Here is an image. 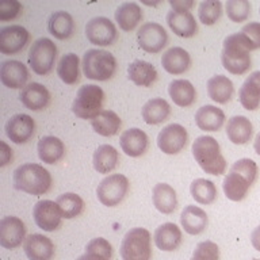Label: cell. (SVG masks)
<instances>
[{"instance_id":"d6986e66","label":"cell","mask_w":260,"mask_h":260,"mask_svg":"<svg viewBox=\"0 0 260 260\" xmlns=\"http://www.w3.org/2000/svg\"><path fill=\"white\" fill-rule=\"evenodd\" d=\"M19 99L26 109L31 111L44 110L50 102V92L40 83H28L19 93Z\"/></svg>"},{"instance_id":"603a6c76","label":"cell","mask_w":260,"mask_h":260,"mask_svg":"<svg viewBox=\"0 0 260 260\" xmlns=\"http://www.w3.org/2000/svg\"><path fill=\"white\" fill-rule=\"evenodd\" d=\"M161 65L171 75H182L191 67L190 53L180 46H172L161 56Z\"/></svg>"},{"instance_id":"3957f363","label":"cell","mask_w":260,"mask_h":260,"mask_svg":"<svg viewBox=\"0 0 260 260\" xmlns=\"http://www.w3.org/2000/svg\"><path fill=\"white\" fill-rule=\"evenodd\" d=\"M192 156L206 174L219 176L226 171V160L221 153L218 141L211 136H201L192 142Z\"/></svg>"},{"instance_id":"9a60e30c","label":"cell","mask_w":260,"mask_h":260,"mask_svg":"<svg viewBox=\"0 0 260 260\" xmlns=\"http://www.w3.org/2000/svg\"><path fill=\"white\" fill-rule=\"evenodd\" d=\"M4 130L14 144H26L34 136L36 122L27 114H15L8 119Z\"/></svg>"},{"instance_id":"4316f807","label":"cell","mask_w":260,"mask_h":260,"mask_svg":"<svg viewBox=\"0 0 260 260\" xmlns=\"http://www.w3.org/2000/svg\"><path fill=\"white\" fill-rule=\"evenodd\" d=\"M153 206L162 214H172L178 207V195L174 187L167 183H157L152 191Z\"/></svg>"},{"instance_id":"f35d334b","label":"cell","mask_w":260,"mask_h":260,"mask_svg":"<svg viewBox=\"0 0 260 260\" xmlns=\"http://www.w3.org/2000/svg\"><path fill=\"white\" fill-rule=\"evenodd\" d=\"M191 197L195 199V202L199 205H211L217 199L218 191L217 187L211 180L199 178L195 179L190 186Z\"/></svg>"},{"instance_id":"d4e9b609","label":"cell","mask_w":260,"mask_h":260,"mask_svg":"<svg viewBox=\"0 0 260 260\" xmlns=\"http://www.w3.org/2000/svg\"><path fill=\"white\" fill-rule=\"evenodd\" d=\"M226 136L235 145H245L253 136V125L244 115H235L226 123Z\"/></svg>"},{"instance_id":"f6af8a7d","label":"cell","mask_w":260,"mask_h":260,"mask_svg":"<svg viewBox=\"0 0 260 260\" xmlns=\"http://www.w3.org/2000/svg\"><path fill=\"white\" fill-rule=\"evenodd\" d=\"M232 171H236L239 174L244 175L249 182L253 184L257 179V174H259V168L252 158H240L231 167Z\"/></svg>"},{"instance_id":"7bdbcfd3","label":"cell","mask_w":260,"mask_h":260,"mask_svg":"<svg viewBox=\"0 0 260 260\" xmlns=\"http://www.w3.org/2000/svg\"><path fill=\"white\" fill-rule=\"evenodd\" d=\"M251 3L248 0H228L225 3L228 18L235 23L245 22L251 15Z\"/></svg>"},{"instance_id":"816d5d0a","label":"cell","mask_w":260,"mask_h":260,"mask_svg":"<svg viewBox=\"0 0 260 260\" xmlns=\"http://www.w3.org/2000/svg\"><path fill=\"white\" fill-rule=\"evenodd\" d=\"M253 149H255V152L260 156V133L256 136L255 138V142H253Z\"/></svg>"},{"instance_id":"4fadbf2b","label":"cell","mask_w":260,"mask_h":260,"mask_svg":"<svg viewBox=\"0 0 260 260\" xmlns=\"http://www.w3.org/2000/svg\"><path fill=\"white\" fill-rule=\"evenodd\" d=\"M26 240V226L19 217L8 215L0 221V245L6 249H15Z\"/></svg>"},{"instance_id":"277c9868","label":"cell","mask_w":260,"mask_h":260,"mask_svg":"<svg viewBox=\"0 0 260 260\" xmlns=\"http://www.w3.org/2000/svg\"><path fill=\"white\" fill-rule=\"evenodd\" d=\"M83 72L89 80H110L117 71L115 57L103 49H89L83 56Z\"/></svg>"},{"instance_id":"d590c367","label":"cell","mask_w":260,"mask_h":260,"mask_svg":"<svg viewBox=\"0 0 260 260\" xmlns=\"http://www.w3.org/2000/svg\"><path fill=\"white\" fill-rule=\"evenodd\" d=\"M122 125L121 118L111 110H102L96 117L91 119V126L98 134L103 137H113L119 132Z\"/></svg>"},{"instance_id":"681fc988","label":"cell","mask_w":260,"mask_h":260,"mask_svg":"<svg viewBox=\"0 0 260 260\" xmlns=\"http://www.w3.org/2000/svg\"><path fill=\"white\" fill-rule=\"evenodd\" d=\"M12 160V149L4 141H0V167H6Z\"/></svg>"},{"instance_id":"7dc6e473","label":"cell","mask_w":260,"mask_h":260,"mask_svg":"<svg viewBox=\"0 0 260 260\" xmlns=\"http://www.w3.org/2000/svg\"><path fill=\"white\" fill-rule=\"evenodd\" d=\"M241 34L244 36L245 41L249 45L252 50L260 49V23L259 22H249L241 28Z\"/></svg>"},{"instance_id":"8992f818","label":"cell","mask_w":260,"mask_h":260,"mask_svg":"<svg viewBox=\"0 0 260 260\" xmlns=\"http://www.w3.org/2000/svg\"><path fill=\"white\" fill-rule=\"evenodd\" d=\"M150 233L145 228H133L122 239L121 257L122 260H150L152 245Z\"/></svg>"},{"instance_id":"484cf974","label":"cell","mask_w":260,"mask_h":260,"mask_svg":"<svg viewBox=\"0 0 260 260\" xmlns=\"http://www.w3.org/2000/svg\"><path fill=\"white\" fill-rule=\"evenodd\" d=\"M195 123L203 132H218L225 123V114L215 106H202L195 113Z\"/></svg>"},{"instance_id":"ab89813d","label":"cell","mask_w":260,"mask_h":260,"mask_svg":"<svg viewBox=\"0 0 260 260\" xmlns=\"http://www.w3.org/2000/svg\"><path fill=\"white\" fill-rule=\"evenodd\" d=\"M56 203L58 209H60L62 218L65 219L76 218L84 210V201L81 199L80 195L75 194V192L61 194L56 199Z\"/></svg>"},{"instance_id":"e0dca14e","label":"cell","mask_w":260,"mask_h":260,"mask_svg":"<svg viewBox=\"0 0 260 260\" xmlns=\"http://www.w3.org/2000/svg\"><path fill=\"white\" fill-rule=\"evenodd\" d=\"M23 249L28 260H52L54 256V244L49 237L34 233L26 237Z\"/></svg>"},{"instance_id":"db71d44e","label":"cell","mask_w":260,"mask_h":260,"mask_svg":"<svg viewBox=\"0 0 260 260\" xmlns=\"http://www.w3.org/2000/svg\"><path fill=\"white\" fill-rule=\"evenodd\" d=\"M259 12H260V8H259Z\"/></svg>"},{"instance_id":"83f0119b","label":"cell","mask_w":260,"mask_h":260,"mask_svg":"<svg viewBox=\"0 0 260 260\" xmlns=\"http://www.w3.org/2000/svg\"><path fill=\"white\" fill-rule=\"evenodd\" d=\"M252 183L248 180L244 175L236 172V171H229V174L223 179V192L228 199L233 202H240L248 195V191L251 188Z\"/></svg>"},{"instance_id":"8fae6325","label":"cell","mask_w":260,"mask_h":260,"mask_svg":"<svg viewBox=\"0 0 260 260\" xmlns=\"http://www.w3.org/2000/svg\"><path fill=\"white\" fill-rule=\"evenodd\" d=\"M188 133L184 126L179 123H171L166 126L157 136V146L162 153L178 154L187 145Z\"/></svg>"},{"instance_id":"ee69618b","label":"cell","mask_w":260,"mask_h":260,"mask_svg":"<svg viewBox=\"0 0 260 260\" xmlns=\"http://www.w3.org/2000/svg\"><path fill=\"white\" fill-rule=\"evenodd\" d=\"M191 260H219V248L213 241H202L192 252Z\"/></svg>"},{"instance_id":"5b68a950","label":"cell","mask_w":260,"mask_h":260,"mask_svg":"<svg viewBox=\"0 0 260 260\" xmlns=\"http://www.w3.org/2000/svg\"><path fill=\"white\" fill-rule=\"evenodd\" d=\"M105 92L95 84L81 85L72 103V113L80 119H93L102 111Z\"/></svg>"},{"instance_id":"5bb4252c","label":"cell","mask_w":260,"mask_h":260,"mask_svg":"<svg viewBox=\"0 0 260 260\" xmlns=\"http://www.w3.org/2000/svg\"><path fill=\"white\" fill-rule=\"evenodd\" d=\"M32 217L37 226L45 232L57 231L61 226V219H62L57 203L49 199H44L36 203L32 209Z\"/></svg>"},{"instance_id":"52a82bcc","label":"cell","mask_w":260,"mask_h":260,"mask_svg":"<svg viewBox=\"0 0 260 260\" xmlns=\"http://www.w3.org/2000/svg\"><path fill=\"white\" fill-rule=\"evenodd\" d=\"M57 58V46L49 38H40L31 45L28 50L27 61L32 72L45 76L52 72Z\"/></svg>"},{"instance_id":"4dcf8cb0","label":"cell","mask_w":260,"mask_h":260,"mask_svg":"<svg viewBox=\"0 0 260 260\" xmlns=\"http://www.w3.org/2000/svg\"><path fill=\"white\" fill-rule=\"evenodd\" d=\"M37 152H38V157L41 158V161L46 164H56L64 157L65 145L58 137L46 136L38 141Z\"/></svg>"},{"instance_id":"1f68e13d","label":"cell","mask_w":260,"mask_h":260,"mask_svg":"<svg viewBox=\"0 0 260 260\" xmlns=\"http://www.w3.org/2000/svg\"><path fill=\"white\" fill-rule=\"evenodd\" d=\"M141 115L148 125H160L170 118L171 106L162 98H153L142 106Z\"/></svg>"},{"instance_id":"8d00e7d4","label":"cell","mask_w":260,"mask_h":260,"mask_svg":"<svg viewBox=\"0 0 260 260\" xmlns=\"http://www.w3.org/2000/svg\"><path fill=\"white\" fill-rule=\"evenodd\" d=\"M48 30L57 40H68L75 30V22L67 11L53 12L48 20Z\"/></svg>"},{"instance_id":"60d3db41","label":"cell","mask_w":260,"mask_h":260,"mask_svg":"<svg viewBox=\"0 0 260 260\" xmlns=\"http://www.w3.org/2000/svg\"><path fill=\"white\" fill-rule=\"evenodd\" d=\"M113 256L111 244L103 237L92 239L85 247V253L77 257V260H110Z\"/></svg>"},{"instance_id":"9c48e42d","label":"cell","mask_w":260,"mask_h":260,"mask_svg":"<svg viewBox=\"0 0 260 260\" xmlns=\"http://www.w3.org/2000/svg\"><path fill=\"white\" fill-rule=\"evenodd\" d=\"M137 41L142 50L150 54H156L161 52L168 44V32L161 24L156 22H148L138 28Z\"/></svg>"},{"instance_id":"6da1fadb","label":"cell","mask_w":260,"mask_h":260,"mask_svg":"<svg viewBox=\"0 0 260 260\" xmlns=\"http://www.w3.org/2000/svg\"><path fill=\"white\" fill-rule=\"evenodd\" d=\"M251 48L241 32L231 34L223 40L221 62L232 75H244L252 67Z\"/></svg>"},{"instance_id":"30bf717a","label":"cell","mask_w":260,"mask_h":260,"mask_svg":"<svg viewBox=\"0 0 260 260\" xmlns=\"http://www.w3.org/2000/svg\"><path fill=\"white\" fill-rule=\"evenodd\" d=\"M85 37L92 45L110 46L118 38L115 24L105 16H96L85 24Z\"/></svg>"},{"instance_id":"44dd1931","label":"cell","mask_w":260,"mask_h":260,"mask_svg":"<svg viewBox=\"0 0 260 260\" xmlns=\"http://www.w3.org/2000/svg\"><path fill=\"white\" fill-rule=\"evenodd\" d=\"M154 244L158 249L172 252L178 249L182 244V231L174 222H166L154 231Z\"/></svg>"},{"instance_id":"ffe728a7","label":"cell","mask_w":260,"mask_h":260,"mask_svg":"<svg viewBox=\"0 0 260 260\" xmlns=\"http://www.w3.org/2000/svg\"><path fill=\"white\" fill-rule=\"evenodd\" d=\"M167 23L170 28L180 38H191L198 32V24L190 11L178 12L171 10L167 14Z\"/></svg>"},{"instance_id":"f5cc1de1","label":"cell","mask_w":260,"mask_h":260,"mask_svg":"<svg viewBox=\"0 0 260 260\" xmlns=\"http://www.w3.org/2000/svg\"><path fill=\"white\" fill-rule=\"evenodd\" d=\"M252 260H260V259H252Z\"/></svg>"},{"instance_id":"836d02e7","label":"cell","mask_w":260,"mask_h":260,"mask_svg":"<svg viewBox=\"0 0 260 260\" xmlns=\"http://www.w3.org/2000/svg\"><path fill=\"white\" fill-rule=\"evenodd\" d=\"M142 20V10L134 2L122 3L115 11V22L123 31H132Z\"/></svg>"},{"instance_id":"2e32d148","label":"cell","mask_w":260,"mask_h":260,"mask_svg":"<svg viewBox=\"0 0 260 260\" xmlns=\"http://www.w3.org/2000/svg\"><path fill=\"white\" fill-rule=\"evenodd\" d=\"M0 80L7 88L23 89L28 80V71L23 62L18 60H7L0 67Z\"/></svg>"},{"instance_id":"7c38bea8","label":"cell","mask_w":260,"mask_h":260,"mask_svg":"<svg viewBox=\"0 0 260 260\" xmlns=\"http://www.w3.org/2000/svg\"><path fill=\"white\" fill-rule=\"evenodd\" d=\"M30 32L19 24L6 26L0 30V53L6 56L18 54L27 46Z\"/></svg>"},{"instance_id":"c3c4849f","label":"cell","mask_w":260,"mask_h":260,"mask_svg":"<svg viewBox=\"0 0 260 260\" xmlns=\"http://www.w3.org/2000/svg\"><path fill=\"white\" fill-rule=\"evenodd\" d=\"M170 6L174 11L178 12H187L194 7L195 3L192 0H171Z\"/></svg>"},{"instance_id":"7402d4cb","label":"cell","mask_w":260,"mask_h":260,"mask_svg":"<svg viewBox=\"0 0 260 260\" xmlns=\"http://www.w3.org/2000/svg\"><path fill=\"white\" fill-rule=\"evenodd\" d=\"M240 103L248 111H255L260 107V71L251 73L245 79L239 91Z\"/></svg>"},{"instance_id":"ba28073f","label":"cell","mask_w":260,"mask_h":260,"mask_svg":"<svg viewBox=\"0 0 260 260\" xmlns=\"http://www.w3.org/2000/svg\"><path fill=\"white\" fill-rule=\"evenodd\" d=\"M129 179L125 175L113 174L106 176L96 188V195L99 202L107 207H114L125 199L129 192Z\"/></svg>"},{"instance_id":"f907efd6","label":"cell","mask_w":260,"mask_h":260,"mask_svg":"<svg viewBox=\"0 0 260 260\" xmlns=\"http://www.w3.org/2000/svg\"><path fill=\"white\" fill-rule=\"evenodd\" d=\"M251 243L252 247L255 248L256 251L260 252V225L257 228H255V231L252 232Z\"/></svg>"},{"instance_id":"d6a6232c","label":"cell","mask_w":260,"mask_h":260,"mask_svg":"<svg viewBox=\"0 0 260 260\" xmlns=\"http://www.w3.org/2000/svg\"><path fill=\"white\" fill-rule=\"evenodd\" d=\"M129 79L138 87H150L157 80V71L148 61L136 60L127 67Z\"/></svg>"},{"instance_id":"ac0fdd59","label":"cell","mask_w":260,"mask_h":260,"mask_svg":"<svg viewBox=\"0 0 260 260\" xmlns=\"http://www.w3.org/2000/svg\"><path fill=\"white\" fill-rule=\"evenodd\" d=\"M122 150L130 157H140L145 153L149 146V138L144 130L138 127L125 130L119 137Z\"/></svg>"},{"instance_id":"bcb514c9","label":"cell","mask_w":260,"mask_h":260,"mask_svg":"<svg viewBox=\"0 0 260 260\" xmlns=\"http://www.w3.org/2000/svg\"><path fill=\"white\" fill-rule=\"evenodd\" d=\"M23 11V6L18 0H3L0 3V20L8 22L18 18Z\"/></svg>"},{"instance_id":"f1b7e54d","label":"cell","mask_w":260,"mask_h":260,"mask_svg":"<svg viewBox=\"0 0 260 260\" xmlns=\"http://www.w3.org/2000/svg\"><path fill=\"white\" fill-rule=\"evenodd\" d=\"M235 93V87L229 77L215 75L207 80V95L218 105H226Z\"/></svg>"},{"instance_id":"f546056e","label":"cell","mask_w":260,"mask_h":260,"mask_svg":"<svg viewBox=\"0 0 260 260\" xmlns=\"http://www.w3.org/2000/svg\"><path fill=\"white\" fill-rule=\"evenodd\" d=\"M168 93L175 105L183 107V109L190 107L197 101L195 87L191 81L186 80V79H176V80L171 81L170 87H168Z\"/></svg>"},{"instance_id":"cb8c5ba5","label":"cell","mask_w":260,"mask_h":260,"mask_svg":"<svg viewBox=\"0 0 260 260\" xmlns=\"http://www.w3.org/2000/svg\"><path fill=\"white\" fill-rule=\"evenodd\" d=\"M180 223L188 235L197 236L205 232L209 223V218L203 209L194 205H188L183 209L180 214Z\"/></svg>"},{"instance_id":"b9f144b4","label":"cell","mask_w":260,"mask_h":260,"mask_svg":"<svg viewBox=\"0 0 260 260\" xmlns=\"http://www.w3.org/2000/svg\"><path fill=\"white\" fill-rule=\"evenodd\" d=\"M222 15V3L219 0H206L199 4L198 18L203 24L213 26Z\"/></svg>"},{"instance_id":"7a4b0ae2","label":"cell","mask_w":260,"mask_h":260,"mask_svg":"<svg viewBox=\"0 0 260 260\" xmlns=\"http://www.w3.org/2000/svg\"><path fill=\"white\" fill-rule=\"evenodd\" d=\"M12 184L15 190L30 195H44L52 187V175L41 164L27 162L14 171Z\"/></svg>"},{"instance_id":"74e56055","label":"cell","mask_w":260,"mask_h":260,"mask_svg":"<svg viewBox=\"0 0 260 260\" xmlns=\"http://www.w3.org/2000/svg\"><path fill=\"white\" fill-rule=\"evenodd\" d=\"M57 76L65 84H76L80 79V60L75 53H67L57 64Z\"/></svg>"},{"instance_id":"e575fe53","label":"cell","mask_w":260,"mask_h":260,"mask_svg":"<svg viewBox=\"0 0 260 260\" xmlns=\"http://www.w3.org/2000/svg\"><path fill=\"white\" fill-rule=\"evenodd\" d=\"M119 162V153L113 145H101L93 152L92 164L99 174H109L117 168Z\"/></svg>"}]
</instances>
